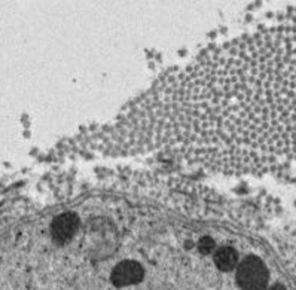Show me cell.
<instances>
[{"label":"cell","instance_id":"cell-5","mask_svg":"<svg viewBox=\"0 0 296 290\" xmlns=\"http://www.w3.org/2000/svg\"><path fill=\"white\" fill-rule=\"evenodd\" d=\"M214 265L222 272H229L232 269H237L240 265L238 260V251L231 245H223L217 249L214 253Z\"/></svg>","mask_w":296,"mask_h":290},{"label":"cell","instance_id":"cell-3","mask_svg":"<svg viewBox=\"0 0 296 290\" xmlns=\"http://www.w3.org/2000/svg\"><path fill=\"white\" fill-rule=\"evenodd\" d=\"M144 277V268L135 259H122L115 263L110 281L115 287H129L138 284Z\"/></svg>","mask_w":296,"mask_h":290},{"label":"cell","instance_id":"cell-6","mask_svg":"<svg viewBox=\"0 0 296 290\" xmlns=\"http://www.w3.org/2000/svg\"><path fill=\"white\" fill-rule=\"evenodd\" d=\"M269 290H284V289H283V287H281L280 284H275L274 287H271V289H269Z\"/></svg>","mask_w":296,"mask_h":290},{"label":"cell","instance_id":"cell-2","mask_svg":"<svg viewBox=\"0 0 296 290\" xmlns=\"http://www.w3.org/2000/svg\"><path fill=\"white\" fill-rule=\"evenodd\" d=\"M235 278L241 290H266L269 274L263 260L256 256H249L240 262Z\"/></svg>","mask_w":296,"mask_h":290},{"label":"cell","instance_id":"cell-4","mask_svg":"<svg viewBox=\"0 0 296 290\" xmlns=\"http://www.w3.org/2000/svg\"><path fill=\"white\" fill-rule=\"evenodd\" d=\"M81 219L75 211H66L58 214L51 225V236L55 243H67L77 234Z\"/></svg>","mask_w":296,"mask_h":290},{"label":"cell","instance_id":"cell-1","mask_svg":"<svg viewBox=\"0 0 296 290\" xmlns=\"http://www.w3.org/2000/svg\"><path fill=\"white\" fill-rule=\"evenodd\" d=\"M171 77L167 122L180 156L234 173L296 165V9Z\"/></svg>","mask_w":296,"mask_h":290}]
</instances>
